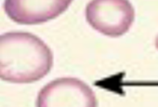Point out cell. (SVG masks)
Returning a JSON list of instances; mask_svg holds the SVG:
<instances>
[{"label":"cell","mask_w":158,"mask_h":107,"mask_svg":"<svg viewBox=\"0 0 158 107\" xmlns=\"http://www.w3.org/2000/svg\"><path fill=\"white\" fill-rule=\"evenodd\" d=\"M71 3V0H6L4 10L15 23L34 25L59 17Z\"/></svg>","instance_id":"277c9868"},{"label":"cell","mask_w":158,"mask_h":107,"mask_svg":"<svg viewBox=\"0 0 158 107\" xmlns=\"http://www.w3.org/2000/svg\"><path fill=\"white\" fill-rule=\"evenodd\" d=\"M36 107H98L94 91L75 77H60L43 87L36 99Z\"/></svg>","instance_id":"3957f363"},{"label":"cell","mask_w":158,"mask_h":107,"mask_svg":"<svg viewBox=\"0 0 158 107\" xmlns=\"http://www.w3.org/2000/svg\"><path fill=\"white\" fill-rule=\"evenodd\" d=\"M86 19L99 33L119 37L132 26L135 10L127 0H93L86 7Z\"/></svg>","instance_id":"7a4b0ae2"},{"label":"cell","mask_w":158,"mask_h":107,"mask_svg":"<svg viewBox=\"0 0 158 107\" xmlns=\"http://www.w3.org/2000/svg\"><path fill=\"white\" fill-rule=\"evenodd\" d=\"M52 65V51L38 36L25 32L0 35V79L33 83L45 77Z\"/></svg>","instance_id":"6da1fadb"},{"label":"cell","mask_w":158,"mask_h":107,"mask_svg":"<svg viewBox=\"0 0 158 107\" xmlns=\"http://www.w3.org/2000/svg\"><path fill=\"white\" fill-rule=\"evenodd\" d=\"M155 48L158 49V36H157L156 38H155Z\"/></svg>","instance_id":"5b68a950"}]
</instances>
